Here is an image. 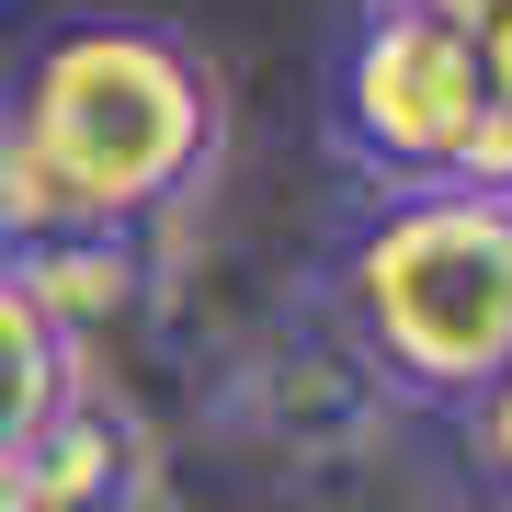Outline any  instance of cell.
Instances as JSON below:
<instances>
[{"label": "cell", "mask_w": 512, "mask_h": 512, "mask_svg": "<svg viewBox=\"0 0 512 512\" xmlns=\"http://www.w3.org/2000/svg\"><path fill=\"white\" fill-rule=\"evenodd\" d=\"M217 160V69L160 23H69L0 92V262L137 239Z\"/></svg>", "instance_id": "cell-1"}, {"label": "cell", "mask_w": 512, "mask_h": 512, "mask_svg": "<svg viewBox=\"0 0 512 512\" xmlns=\"http://www.w3.org/2000/svg\"><path fill=\"white\" fill-rule=\"evenodd\" d=\"M342 308L387 387L478 410L512 376V194H399L353 239Z\"/></svg>", "instance_id": "cell-2"}, {"label": "cell", "mask_w": 512, "mask_h": 512, "mask_svg": "<svg viewBox=\"0 0 512 512\" xmlns=\"http://www.w3.org/2000/svg\"><path fill=\"white\" fill-rule=\"evenodd\" d=\"M342 137L387 183L444 194L467 171V137H478V35L410 12V0H376L353 23V57H342Z\"/></svg>", "instance_id": "cell-3"}, {"label": "cell", "mask_w": 512, "mask_h": 512, "mask_svg": "<svg viewBox=\"0 0 512 512\" xmlns=\"http://www.w3.org/2000/svg\"><path fill=\"white\" fill-rule=\"evenodd\" d=\"M0 490L23 512H137L148 501V421L114 399V387L80 376L69 399L23 433V456L0 467Z\"/></svg>", "instance_id": "cell-4"}, {"label": "cell", "mask_w": 512, "mask_h": 512, "mask_svg": "<svg viewBox=\"0 0 512 512\" xmlns=\"http://www.w3.org/2000/svg\"><path fill=\"white\" fill-rule=\"evenodd\" d=\"M69 387H80V342L46 319V296L0 262V467L23 456V433H35Z\"/></svg>", "instance_id": "cell-5"}, {"label": "cell", "mask_w": 512, "mask_h": 512, "mask_svg": "<svg viewBox=\"0 0 512 512\" xmlns=\"http://www.w3.org/2000/svg\"><path fill=\"white\" fill-rule=\"evenodd\" d=\"M456 194H512V0L478 23V137H467Z\"/></svg>", "instance_id": "cell-6"}, {"label": "cell", "mask_w": 512, "mask_h": 512, "mask_svg": "<svg viewBox=\"0 0 512 512\" xmlns=\"http://www.w3.org/2000/svg\"><path fill=\"white\" fill-rule=\"evenodd\" d=\"M467 456H478V478H490V490H512V376L467 410Z\"/></svg>", "instance_id": "cell-7"}, {"label": "cell", "mask_w": 512, "mask_h": 512, "mask_svg": "<svg viewBox=\"0 0 512 512\" xmlns=\"http://www.w3.org/2000/svg\"><path fill=\"white\" fill-rule=\"evenodd\" d=\"M410 12H433V23H456V35H478V23L501 12V0H410Z\"/></svg>", "instance_id": "cell-8"}, {"label": "cell", "mask_w": 512, "mask_h": 512, "mask_svg": "<svg viewBox=\"0 0 512 512\" xmlns=\"http://www.w3.org/2000/svg\"><path fill=\"white\" fill-rule=\"evenodd\" d=\"M0 512H23V501H12V490H0Z\"/></svg>", "instance_id": "cell-9"}]
</instances>
